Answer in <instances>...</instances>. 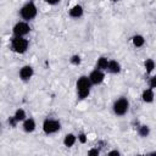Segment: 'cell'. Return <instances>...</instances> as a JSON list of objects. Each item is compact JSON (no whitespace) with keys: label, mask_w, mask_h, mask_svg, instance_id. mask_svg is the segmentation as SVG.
<instances>
[{"label":"cell","mask_w":156,"mask_h":156,"mask_svg":"<svg viewBox=\"0 0 156 156\" xmlns=\"http://www.w3.org/2000/svg\"><path fill=\"white\" fill-rule=\"evenodd\" d=\"M77 139H78V141H80L82 144H85V143L88 141V136H87L85 133H79V134L77 135Z\"/></svg>","instance_id":"20"},{"label":"cell","mask_w":156,"mask_h":156,"mask_svg":"<svg viewBox=\"0 0 156 156\" xmlns=\"http://www.w3.org/2000/svg\"><path fill=\"white\" fill-rule=\"evenodd\" d=\"M37 13H38V7H37V5L34 4V1H32V0L27 1V2L20 9V17H21L23 21H27V22L34 20L35 16H37Z\"/></svg>","instance_id":"2"},{"label":"cell","mask_w":156,"mask_h":156,"mask_svg":"<svg viewBox=\"0 0 156 156\" xmlns=\"http://www.w3.org/2000/svg\"><path fill=\"white\" fill-rule=\"evenodd\" d=\"M155 67H156V63H155V61L152 58H146L144 61V68H145L146 73H149V74L152 73V71L155 69Z\"/></svg>","instance_id":"16"},{"label":"cell","mask_w":156,"mask_h":156,"mask_svg":"<svg viewBox=\"0 0 156 156\" xmlns=\"http://www.w3.org/2000/svg\"><path fill=\"white\" fill-rule=\"evenodd\" d=\"M29 32H30V26L28 24L27 21H18L12 28L13 37H26Z\"/></svg>","instance_id":"6"},{"label":"cell","mask_w":156,"mask_h":156,"mask_svg":"<svg viewBox=\"0 0 156 156\" xmlns=\"http://www.w3.org/2000/svg\"><path fill=\"white\" fill-rule=\"evenodd\" d=\"M99 154H100V151H99V149H98V147L90 149V150L88 151V155H89V156H98Z\"/></svg>","instance_id":"22"},{"label":"cell","mask_w":156,"mask_h":156,"mask_svg":"<svg viewBox=\"0 0 156 156\" xmlns=\"http://www.w3.org/2000/svg\"><path fill=\"white\" fill-rule=\"evenodd\" d=\"M20 78H21V80H23V82H28L32 77H33V74H34V69H33V67L32 66H29V65H26V66H23V67H21V69H20Z\"/></svg>","instance_id":"8"},{"label":"cell","mask_w":156,"mask_h":156,"mask_svg":"<svg viewBox=\"0 0 156 156\" xmlns=\"http://www.w3.org/2000/svg\"><path fill=\"white\" fill-rule=\"evenodd\" d=\"M112 110H113V113L116 116H124L128 112V110H129V101H128V99L123 98V96L117 99L113 102Z\"/></svg>","instance_id":"4"},{"label":"cell","mask_w":156,"mask_h":156,"mask_svg":"<svg viewBox=\"0 0 156 156\" xmlns=\"http://www.w3.org/2000/svg\"><path fill=\"white\" fill-rule=\"evenodd\" d=\"M150 155H156V151H154V152H150Z\"/></svg>","instance_id":"25"},{"label":"cell","mask_w":156,"mask_h":156,"mask_svg":"<svg viewBox=\"0 0 156 156\" xmlns=\"http://www.w3.org/2000/svg\"><path fill=\"white\" fill-rule=\"evenodd\" d=\"M22 128H23V130H24L26 133H32V132H34L35 128H37V123H35L34 118H32V117L26 118V119L23 121V123H22Z\"/></svg>","instance_id":"10"},{"label":"cell","mask_w":156,"mask_h":156,"mask_svg":"<svg viewBox=\"0 0 156 156\" xmlns=\"http://www.w3.org/2000/svg\"><path fill=\"white\" fill-rule=\"evenodd\" d=\"M13 117L17 119V122H23L27 118V115H26V111L23 108H17L13 113Z\"/></svg>","instance_id":"17"},{"label":"cell","mask_w":156,"mask_h":156,"mask_svg":"<svg viewBox=\"0 0 156 156\" xmlns=\"http://www.w3.org/2000/svg\"><path fill=\"white\" fill-rule=\"evenodd\" d=\"M83 13H84V9H83V6L79 5V4H76V5L72 6V7L69 9V11H68L69 17H72V18H80V17L83 16Z\"/></svg>","instance_id":"9"},{"label":"cell","mask_w":156,"mask_h":156,"mask_svg":"<svg viewBox=\"0 0 156 156\" xmlns=\"http://www.w3.org/2000/svg\"><path fill=\"white\" fill-rule=\"evenodd\" d=\"M91 82L89 79V76H80L76 83L77 88V94L80 100H84L89 96L90 94V88H91Z\"/></svg>","instance_id":"1"},{"label":"cell","mask_w":156,"mask_h":156,"mask_svg":"<svg viewBox=\"0 0 156 156\" xmlns=\"http://www.w3.org/2000/svg\"><path fill=\"white\" fill-rule=\"evenodd\" d=\"M89 79H90L91 84H94V85L101 84V83L104 82V79H105V73H104V71H101V69H99V68H95L94 71L90 72Z\"/></svg>","instance_id":"7"},{"label":"cell","mask_w":156,"mask_h":156,"mask_svg":"<svg viewBox=\"0 0 156 156\" xmlns=\"http://www.w3.org/2000/svg\"><path fill=\"white\" fill-rule=\"evenodd\" d=\"M138 133H139V135L143 136V138L147 136V135L150 134V128H149V126H145V124L140 126L139 129H138Z\"/></svg>","instance_id":"18"},{"label":"cell","mask_w":156,"mask_h":156,"mask_svg":"<svg viewBox=\"0 0 156 156\" xmlns=\"http://www.w3.org/2000/svg\"><path fill=\"white\" fill-rule=\"evenodd\" d=\"M154 98H155V93H154V89L152 88H146L145 90H143L141 93V100L146 104H150L154 101Z\"/></svg>","instance_id":"11"},{"label":"cell","mask_w":156,"mask_h":156,"mask_svg":"<svg viewBox=\"0 0 156 156\" xmlns=\"http://www.w3.org/2000/svg\"><path fill=\"white\" fill-rule=\"evenodd\" d=\"M107 71L110 73H113V74H117L121 72V63L116 60H110L108 61V66H107Z\"/></svg>","instance_id":"12"},{"label":"cell","mask_w":156,"mask_h":156,"mask_svg":"<svg viewBox=\"0 0 156 156\" xmlns=\"http://www.w3.org/2000/svg\"><path fill=\"white\" fill-rule=\"evenodd\" d=\"M61 129V122L58 119H54V118H46L43 122V132L46 135L50 134H55Z\"/></svg>","instance_id":"5"},{"label":"cell","mask_w":156,"mask_h":156,"mask_svg":"<svg viewBox=\"0 0 156 156\" xmlns=\"http://www.w3.org/2000/svg\"><path fill=\"white\" fill-rule=\"evenodd\" d=\"M76 141H77V136L74 134H72V133L66 134L65 138H63V145L66 147H72L76 144Z\"/></svg>","instance_id":"13"},{"label":"cell","mask_w":156,"mask_h":156,"mask_svg":"<svg viewBox=\"0 0 156 156\" xmlns=\"http://www.w3.org/2000/svg\"><path fill=\"white\" fill-rule=\"evenodd\" d=\"M149 87L152 88V89H156V74L152 76V77L149 79Z\"/></svg>","instance_id":"21"},{"label":"cell","mask_w":156,"mask_h":156,"mask_svg":"<svg viewBox=\"0 0 156 156\" xmlns=\"http://www.w3.org/2000/svg\"><path fill=\"white\" fill-rule=\"evenodd\" d=\"M108 155H110V156H111V155H117V156H118V155H119V151H118V150H112V151L108 152Z\"/></svg>","instance_id":"24"},{"label":"cell","mask_w":156,"mask_h":156,"mask_svg":"<svg viewBox=\"0 0 156 156\" xmlns=\"http://www.w3.org/2000/svg\"><path fill=\"white\" fill-rule=\"evenodd\" d=\"M28 40L24 37H13L11 39V50L16 54H24L28 49Z\"/></svg>","instance_id":"3"},{"label":"cell","mask_w":156,"mask_h":156,"mask_svg":"<svg viewBox=\"0 0 156 156\" xmlns=\"http://www.w3.org/2000/svg\"><path fill=\"white\" fill-rule=\"evenodd\" d=\"M108 58L105 57V56H101L98 58L96 61V68L101 69V71H107V66H108Z\"/></svg>","instance_id":"14"},{"label":"cell","mask_w":156,"mask_h":156,"mask_svg":"<svg viewBox=\"0 0 156 156\" xmlns=\"http://www.w3.org/2000/svg\"><path fill=\"white\" fill-rule=\"evenodd\" d=\"M61 0H45V2L46 4H49V5H56V4H58Z\"/></svg>","instance_id":"23"},{"label":"cell","mask_w":156,"mask_h":156,"mask_svg":"<svg viewBox=\"0 0 156 156\" xmlns=\"http://www.w3.org/2000/svg\"><path fill=\"white\" fill-rule=\"evenodd\" d=\"M132 43H133V45H134L135 48H141V46H144V44H145V38H144L141 34H135V35H133V38H132Z\"/></svg>","instance_id":"15"},{"label":"cell","mask_w":156,"mask_h":156,"mask_svg":"<svg viewBox=\"0 0 156 156\" xmlns=\"http://www.w3.org/2000/svg\"><path fill=\"white\" fill-rule=\"evenodd\" d=\"M112 1H119V0H112Z\"/></svg>","instance_id":"26"},{"label":"cell","mask_w":156,"mask_h":156,"mask_svg":"<svg viewBox=\"0 0 156 156\" xmlns=\"http://www.w3.org/2000/svg\"><path fill=\"white\" fill-rule=\"evenodd\" d=\"M69 62H71L72 65H74V66H78V65L82 62V58H80L79 55H73V56H71Z\"/></svg>","instance_id":"19"}]
</instances>
